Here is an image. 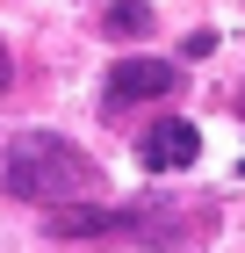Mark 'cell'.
<instances>
[{"label": "cell", "mask_w": 245, "mask_h": 253, "mask_svg": "<svg viewBox=\"0 0 245 253\" xmlns=\"http://www.w3.org/2000/svg\"><path fill=\"white\" fill-rule=\"evenodd\" d=\"M94 181H101V167L79 152L72 137H58V130H22L7 145V159H0V188L15 195V203H36V210H65Z\"/></svg>", "instance_id": "cell-1"}, {"label": "cell", "mask_w": 245, "mask_h": 253, "mask_svg": "<svg viewBox=\"0 0 245 253\" xmlns=\"http://www.w3.org/2000/svg\"><path fill=\"white\" fill-rule=\"evenodd\" d=\"M159 94H173V65L166 58H115L108 65V87H101V101L108 109H130V101H159Z\"/></svg>", "instance_id": "cell-2"}, {"label": "cell", "mask_w": 245, "mask_h": 253, "mask_svg": "<svg viewBox=\"0 0 245 253\" xmlns=\"http://www.w3.org/2000/svg\"><path fill=\"white\" fill-rule=\"evenodd\" d=\"M137 152H144V167H159V174H166V167H195L202 130H195L188 116H159V123L144 130V145H137Z\"/></svg>", "instance_id": "cell-3"}, {"label": "cell", "mask_w": 245, "mask_h": 253, "mask_svg": "<svg viewBox=\"0 0 245 253\" xmlns=\"http://www.w3.org/2000/svg\"><path fill=\"white\" fill-rule=\"evenodd\" d=\"M51 224L43 232H58V239H101V232H123L130 217L123 210H79V203H65V210H43Z\"/></svg>", "instance_id": "cell-4"}, {"label": "cell", "mask_w": 245, "mask_h": 253, "mask_svg": "<svg viewBox=\"0 0 245 253\" xmlns=\"http://www.w3.org/2000/svg\"><path fill=\"white\" fill-rule=\"evenodd\" d=\"M108 37H151V0H108Z\"/></svg>", "instance_id": "cell-5"}, {"label": "cell", "mask_w": 245, "mask_h": 253, "mask_svg": "<svg viewBox=\"0 0 245 253\" xmlns=\"http://www.w3.org/2000/svg\"><path fill=\"white\" fill-rule=\"evenodd\" d=\"M7 80H15V58H7V43H0V87H7Z\"/></svg>", "instance_id": "cell-6"}, {"label": "cell", "mask_w": 245, "mask_h": 253, "mask_svg": "<svg viewBox=\"0 0 245 253\" xmlns=\"http://www.w3.org/2000/svg\"><path fill=\"white\" fill-rule=\"evenodd\" d=\"M238 174H245V167H238Z\"/></svg>", "instance_id": "cell-7"}]
</instances>
